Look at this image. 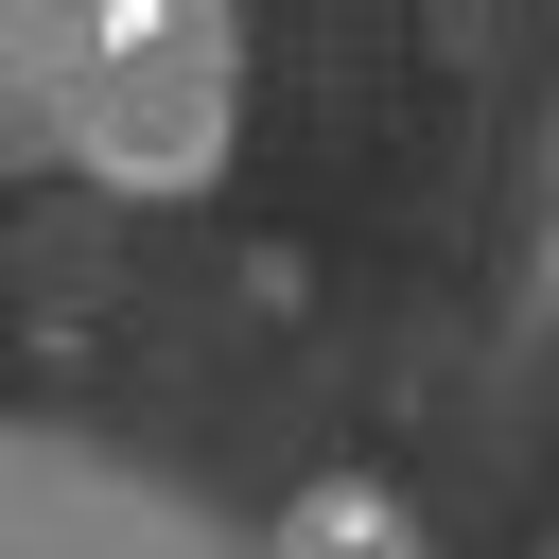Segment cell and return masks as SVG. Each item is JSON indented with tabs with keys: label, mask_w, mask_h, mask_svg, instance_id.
<instances>
[{
	"label": "cell",
	"mask_w": 559,
	"mask_h": 559,
	"mask_svg": "<svg viewBox=\"0 0 559 559\" xmlns=\"http://www.w3.org/2000/svg\"><path fill=\"white\" fill-rule=\"evenodd\" d=\"M280 559H419V507H402V489H367V472H332V489H297V507H280Z\"/></svg>",
	"instance_id": "2"
},
{
	"label": "cell",
	"mask_w": 559,
	"mask_h": 559,
	"mask_svg": "<svg viewBox=\"0 0 559 559\" xmlns=\"http://www.w3.org/2000/svg\"><path fill=\"white\" fill-rule=\"evenodd\" d=\"M52 105H70V140H87L105 175L192 192V175L227 157V17H192V0H122V17H87V35L52 52Z\"/></svg>",
	"instance_id": "1"
}]
</instances>
